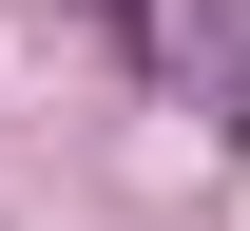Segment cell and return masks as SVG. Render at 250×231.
Segmentation results:
<instances>
[{
  "label": "cell",
  "mask_w": 250,
  "mask_h": 231,
  "mask_svg": "<svg viewBox=\"0 0 250 231\" xmlns=\"http://www.w3.org/2000/svg\"><path fill=\"white\" fill-rule=\"evenodd\" d=\"M192 77H212V135H250V0H192Z\"/></svg>",
  "instance_id": "1"
}]
</instances>
